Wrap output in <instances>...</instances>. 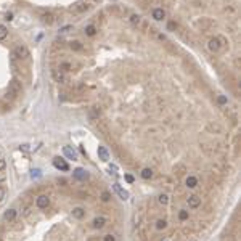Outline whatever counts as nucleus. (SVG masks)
Instances as JSON below:
<instances>
[{
	"instance_id": "nucleus-32",
	"label": "nucleus",
	"mask_w": 241,
	"mask_h": 241,
	"mask_svg": "<svg viewBox=\"0 0 241 241\" xmlns=\"http://www.w3.org/2000/svg\"><path fill=\"white\" fill-rule=\"evenodd\" d=\"M113 171V174H116L117 172V166L116 164H109V172Z\"/></svg>"
},
{
	"instance_id": "nucleus-20",
	"label": "nucleus",
	"mask_w": 241,
	"mask_h": 241,
	"mask_svg": "<svg viewBox=\"0 0 241 241\" xmlns=\"http://www.w3.org/2000/svg\"><path fill=\"white\" fill-rule=\"evenodd\" d=\"M151 177H153V171H151V169H148V167H146V169L142 171V179L148 180V179H151Z\"/></svg>"
},
{
	"instance_id": "nucleus-6",
	"label": "nucleus",
	"mask_w": 241,
	"mask_h": 241,
	"mask_svg": "<svg viewBox=\"0 0 241 241\" xmlns=\"http://www.w3.org/2000/svg\"><path fill=\"white\" fill-rule=\"evenodd\" d=\"M113 190L116 191V194H117V196H119L120 199H124V201H125V199L129 198V193H127L122 187H120L119 183H114V185H113Z\"/></svg>"
},
{
	"instance_id": "nucleus-23",
	"label": "nucleus",
	"mask_w": 241,
	"mask_h": 241,
	"mask_svg": "<svg viewBox=\"0 0 241 241\" xmlns=\"http://www.w3.org/2000/svg\"><path fill=\"white\" fill-rule=\"evenodd\" d=\"M7 35H8V29H7L3 24H0V40H3Z\"/></svg>"
},
{
	"instance_id": "nucleus-22",
	"label": "nucleus",
	"mask_w": 241,
	"mask_h": 241,
	"mask_svg": "<svg viewBox=\"0 0 241 241\" xmlns=\"http://www.w3.org/2000/svg\"><path fill=\"white\" fill-rule=\"evenodd\" d=\"M207 130H211V132H217V134H219V132H220V125H219V124H212V122H211V124H207Z\"/></svg>"
},
{
	"instance_id": "nucleus-19",
	"label": "nucleus",
	"mask_w": 241,
	"mask_h": 241,
	"mask_svg": "<svg viewBox=\"0 0 241 241\" xmlns=\"http://www.w3.org/2000/svg\"><path fill=\"white\" fill-rule=\"evenodd\" d=\"M85 34H87L89 37H92V35H95V34H97V27H95L93 24H90V26H87V27H85Z\"/></svg>"
},
{
	"instance_id": "nucleus-33",
	"label": "nucleus",
	"mask_w": 241,
	"mask_h": 241,
	"mask_svg": "<svg viewBox=\"0 0 241 241\" xmlns=\"http://www.w3.org/2000/svg\"><path fill=\"white\" fill-rule=\"evenodd\" d=\"M7 167V162H5V159H2V157H0V171H3Z\"/></svg>"
},
{
	"instance_id": "nucleus-12",
	"label": "nucleus",
	"mask_w": 241,
	"mask_h": 241,
	"mask_svg": "<svg viewBox=\"0 0 241 241\" xmlns=\"http://www.w3.org/2000/svg\"><path fill=\"white\" fill-rule=\"evenodd\" d=\"M89 177V174L84 171V169H76V171H74V179H77V180H85Z\"/></svg>"
},
{
	"instance_id": "nucleus-4",
	"label": "nucleus",
	"mask_w": 241,
	"mask_h": 241,
	"mask_svg": "<svg viewBox=\"0 0 241 241\" xmlns=\"http://www.w3.org/2000/svg\"><path fill=\"white\" fill-rule=\"evenodd\" d=\"M35 204H37L39 209H47L48 204H50V198L47 196V194H40V196L35 199Z\"/></svg>"
},
{
	"instance_id": "nucleus-13",
	"label": "nucleus",
	"mask_w": 241,
	"mask_h": 241,
	"mask_svg": "<svg viewBox=\"0 0 241 241\" xmlns=\"http://www.w3.org/2000/svg\"><path fill=\"white\" fill-rule=\"evenodd\" d=\"M16 214H18L16 209H8L5 214H3V219H5L7 222H13V220L16 219Z\"/></svg>"
},
{
	"instance_id": "nucleus-39",
	"label": "nucleus",
	"mask_w": 241,
	"mask_h": 241,
	"mask_svg": "<svg viewBox=\"0 0 241 241\" xmlns=\"http://www.w3.org/2000/svg\"><path fill=\"white\" fill-rule=\"evenodd\" d=\"M0 182H2V180H0Z\"/></svg>"
},
{
	"instance_id": "nucleus-14",
	"label": "nucleus",
	"mask_w": 241,
	"mask_h": 241,
	"mask_svg": "<svg viewBox=\"0 0 241 241\" xmlns=\"http://www.w3.org/2000/svg\"><path fill=\"white\" fill-rule=\"evenodd\" d=\"M42 23H45V24H53V21H55V16L52 15V13H42Z\"/></svg>"
},
{
	"instance_id": "nucleus-10",
	"label": "nucleus",
	"mask_w": 241,
	"mask_h": 241,
	"mask_svg": "<svg viewBox=\"0 0 241 241\" xmlns=\"http://www.w3.org/2000/svg\"><path fill=\"white\" fill-rule=\"evenodd\" d=\"M199 204H201V198L199 196H190L188 198V207H191V209H196V207H199Z\"/></svg>"
},
{
	"instance_id": "nucleus-29",
	"label": "nucleus",
	"mask_w": 241,
	"mask_h": 241,
	"mask_svg": "<svg viewBox=\"0 0 241 241\" xmlns=\"http://www.w3.org/2000/svg\"><path fill=\"white\" fill-rule=\"evenodd\" d=\"M60 69H61L63 72H64V71H69V69H71V64H69V63H63L61 66H60Z\"/></svg>"
},
{
	"instance_id": "nucleus-36",
	"label": "nucleus",
	"mask_w": 241,
	"mask_h": 241,
	"mask_svg": "<svg viewBox=\"0 0 241 241\" xmlns=\"http://www.w3.org/2000/svg\"><path fill=\"white\" fill-rule=\"evenodd\" d=\"M125 180H127L129 183H132V182H134V177H132V175H125Z\"/></svg>"
},
{
	"instance_id": "nucleus-34",
	"label": "nucleus",
	"mask_w": 241,
	"mask_h": 241,
	"mask_svg": "<svg viewBox=\"0 0 241 241\" xmlns=\"http://www.w3.org/2000/svg\"><path fill=\"white\" fill-rule=\"evenodd\" d=\"M103 241H116V238H114V236H113V235H106V236H105V239H103Z\"/></svg>"
},
{
	"instance_id": "nucleus-35",
	"label": "nucleus",
	"mask_w": 241,
	"mask_h": 241,
	"mask_svg": "<svg viewBox=\"0 0 241 241\" xmlns=\"http://www.w3.org/2000/svg\"><path fill=\"white\" fill-rule=\"evenodd\" d=\"M71 29H72V26H64L60 32H68V31H71Z\"/></svg>"
},
{
	"instance_id": "nucleus-3",
	"label": "nucleus",
	"mask_w": 241,
	"mask_h": 241,
	"mask_svg": "<svg viewBox=\"0 0 241 241\" xmlns=\"http://www.w3.org/2000/svg\"><path fill=\"white\" fill-rule=\"evenodd\" d=\"M207 48H209V52H212V53L220 52L222 43H220V40H219V37H212V39H209V42H207Z\"/></svg>"
},
{
	"instance_id": "nucleus-21",
	"label": "nucleus",
	"mask_w": 241,
	"mask_h": 241,
	"mask_svg": "<svg viewBox=\"0 0 241 241\" xmlns=\"http://www.w3.org/2000/svg\"><path fill=\"white\" fill-rule=\"evenodd\" d=\"M71 48H72L74 52H80V50H82V43L77 42V40H74V42H71Z\"/></svg>"
},
{
	"instance_id": "nucleus-8",
	"label": "nucleus",
	"mask_w": 241,
	"mask_h": 241,
	"mask_svg": "<svg viewBox=\"0 0 241 241\" xmlns=\"http://www.w3.org/2000/svg\"><path fill=\"white\" fill-rule=\"evenodd\" d=\"M52 76H53V79L57 80V82H66V76H64V72L61 71V69H52Z\"/></svg>"
},
{
	"instance_id": "nucleus-18",
	"label": "nucleus",
	"mask_w": 241,
	"mask_h": 241,
	"mask_svg": "<svg viewBox=\"0 0 241 241\" xmlns=\"http://www.w3.org/2000/svg\"><path fill=\"white\" fill-rule=\"evenodd\" d=\"M87 8H89V7H87L84 2H79V3H76V5H74V7L71 8V10H74V11H77V13H79V11H85Z\"/></svg>"
},
{
	"instance_id": "nucleus-11",
	"label": "nucleus",
	"mask_w": 241,
	"mask_h": 241,
	"mask_svg": "<svg viewBox=\"0 0 241 241\" xmlns=\"http://www.w3.org/2000/svg\"><path fill=\"white\" fill-rule=\"evenodd\" d=\"M98 157L101 161H105V162L109 159V153L106 150V146H98Z\"/></svg>"
},
{
	"instance_id": "nucleus-16",
	"label": "nucleus",
	"mask_w": 241,
	"mask_h": 241,
	"mask_svg": "<svg viewBox=\"0 0 241 241\" xmlns=\"http://www.w3.org/2000/svg\"><path fill=\"white\" fill-rule=\"evenodd\" d=\"M106 225V219L105 217H97L95 220H93V227L95 228H103Z\"/></svg>"
},
{
	"instance_id": "nucleus-38",
	"label": "nucleus",
	"mask_w": 241,
	"mask_h": 241,
	"mask_svg": "<svg viewBox=\"0 0 241 241\" xmlns=\"http://www.w3.org/2000/svg\"><path fill=\"white\" fill-rule=\"evenodd\" d=\"M167 27H169V29H174V27H177V24H175V23H169Z\"/></svg>"
},
{
	"instance_id": "nucleus-7",
	"label": "nucleus",
	"mask_w": 241,
	"mask_h": 241,
	"mask_svg": "<svg viewBox=\"0 0 241 241\" xmlns=\"http://www.w3.org/2000/svg\"><path fill=\"white\" fill-rule=\"evenodd\" d=\"M63 153H64V156H66L68 159H72V161L77 159V151L74 150V148H71V146H64L63 148Z\"/></svg>"
},
{
	"instance_id": "nucleus-30",
	"label": "nucleus",
	"mask_w": 241,
	"mask_h": 241,
	"mask_svg": "<svg viewBox=\"0 0 241 241\" xmlns=\"http://www.w3.org/2000/svg\"><path fill=\"white\" fill-rule=\"evenodd\" d=\"M217 101H219L220 105H227V98H225L224 95H219V97H217Z\"/></svg>"
},
{
	"instance_id": "nucleus-27",
	"label": "nucleus",
	"mask_w": 241,
	"mask_h": 241,
	"mask_svg": "<svg viewBox=\"0 0 241 241\" xmlns=\"http://www.w3.org/2000/svg\"><path fill=\"white\" fill-rule=\"evenodd\" d=\"M167 201H169L167 194H161V196H159V202H161V204H167Z\"/></svg>"
},
{
	"instance_id": "nucleus-5",
	"label": "nucleus",
	"mask_w": 241,
	"mask_h": 241,
	"mask_svg": "<svg viewBox=\"0 0 241 241\" xmlns=\"http://www.w3.org/2000/svg\"><path fill=\"white\" fill-rule=\"evenodd\" d=\"M53 166H55L57 169H60V171H64V172L69 171L68 162L64 161V159H61V157H55V159H53Z\"/></svg>"
},
{
	"instance_id": "nucleus-31",
	"label": "nucleus",
	"mask_w": 241,
	"mask_h": 241,
	"mask_svg": "<svg viewBox=\"0 0 241 241\" xmlns=\"http://www.w3.org/2000/svg\"><path fill=\"white\" fill-rule=\"evenodd\" d=\"M109 198H111V194H109L108 191H103V193H101V199H103V201H109Z\"/></svg>"
},
{
	"instance_id": "nucleus-24",
	"label": "nucleus",
	"mask_w": 241,
	"mask_h": 241,
	"mask_svg": "<svg viewBox=\"0 0 241 241\" xmlns=\"http://www.w3.org/2000/svg\"><path fill=\"white\" fill-rule=\"evenodd\" d=\"M166 227H167L166 220H157V222H156V228H157V230H164Z\"/></svg>"
},
{
	"instance_id": "nucleus-9",
	"label": "nucleus",
	"mask_w": 241,
	"mask_h": 241,
	"mask_svg": "<svg viewBox=\"0 0 241 241\" xmlns=\"http://www.w3.org/2000/svg\"><path fill=\"white\" fill-rule=\"evenodd\" d=\"M151 16L154 18L156 21H162L164 18H166V11L162 10V8H154L153 13H151Z\"/></svg>"
},
{
	"instance_id": "nucleus-15",
	"label": "nucleus",
	"mask_w": 241,
	"mask_h": 241,
	"mask_svg": "<svg viewBox=\"0 0 241 241\" xmlns=\"http://www.w3.org/2000/svg\"><path fill=\"white\" fill-rule=\"evenodd\" d=\"M185 183H187L188 188H194L198 185V179L193 177V175H190V177H187V180H185Z\"/></svg>"
},
{
	"instance_id": "nucleus-26",
	"label": "nucleus",
	"mask_w": 241,
	"mask_h": 241,
	"mask_svg": "<svg viewBox=\"0 0 241 241\" xmlns=\"http://www.w3.org/2000/svg\"><path fill=\"white\" fill-rule=\"evenodd\" d=\"M179 219L180 220H187L188 219V211H180L179 212Z\"/></svg>"
},
{
	"instance_id": "nucleus-17",
	"label": "nucleus",
	"mask_w": 241,
	"mask_h": 241,
	"mask_svg": "<svg viewBox=\"0 0 241 241\" xmlns=\"http://www.w3.org/2000/svg\"><path fill=\"white\" fill-rule=\"evenodd\" d=\"M85 216V211L82 209V207H74L72 209V217H76V219H82Z\"/></svg>"
},
{
	"instance_id": "nucleus-1",
	"label": "nucleus",
	"mask_w": 241,
	"mask_h": 241,
	"mask_svg": "<svg viewBox=\"0 0 241 241\" xmlns=\"http://www.w3.org/2000/svg\"><path fill=\"white\" fill-rule=\"evenodd\" d=\"M21 82L18 80V79H11V82L8 84V92H7V95H10L11 98H15V97H18L21 93Z\"/></svg>"
},
{
	"instance_id": "nucleus-2",
	"label": "nucleus",
	"mask_w": 241,
	"mask_h": 241,
	"mask_svg": "<svg viewBox=\"0 0 241 241\" xmlns=\"http://www.w3.org/2000/svg\"><path fill=\"white\" fill-rule=\"evenodd\" d=\"M29 57V50H27V47H24V45H16V47L13 48V60L18 58V60H24Z\"/></svg>"
},
{
	"instance_id": "nucleus-25",
	"label": "nucleus",
	"mask_w": 241,
	"mask_h": 241,
	"mask_svg": "<svg viewBox=\"0 0 241 241\" xmlns=\"http://www.w3.org/2000/svg\"><path fill=\"white\" fill-rule=\"evenodd\" d=\"M140 21H142V20H140V16H138V15H132V16H130V23H132V24H137V26H138V24H140Z\"/></svg>"
},
{
	"instance_id": "nucleus-28",
	"label": "nucleus",
	"mask_w": 241,
	"mask_h": 241,
	"mask_svg": "<svg viewBox=\"0 0 241 241\" xmlns=\"http://www.w3.org/2000/svg\"><path fill=\"white\" fill-rule=\"evenodd\" d=\"M5 196H7V190H5L3 187H0V202L5 199Z\"/></svg>"
},
{
	"instance_id": "nucleus-37",
	"label": "nucleus",
	"mask_w": 241,
	"mask_h": 241,
	"mask_svg": "<svg viewBox=\"0 0 241 241\" xmlns=\"http://www.w3.org/2000/svg\"><path fill=\"white\" fill-rule=\"evenodd\" d=\"M40 175V171H32V177H39Z\"/></svg>"
}]
</instances>
